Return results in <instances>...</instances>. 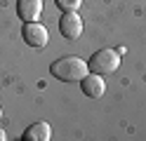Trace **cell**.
I'll return each instance as SVG.
<instances>
[{
  "mask_svg": "<svg viewBox=\"0 0 146 141\" xmlns=\"http://www.w3.org/2000/svg\"><path fill=\"white\" fill-rule=\"evenodd\" d=\"M61 12H78V7L83 5V0H54Z\"/></svg>",
  "mask_w": 146,
  "mask_h": 141,
  "instance_id": "ba28073f",
  "label": "cell"
},
{
  "mask_svg": "<svg viewBox=\"0 0 146 141\" xmlns=\"http://www.w3.org/2000/svg\"><path fill=\"white\" fill-rule=\"evenodd\" d=\"M83 28H85V21L78 12H64L61 19H59V33L66 38V40H78L83 35Z\"/></svg>",
  "mask_w": 146,
  "mask_h": 141,
  "instance_id": "277c9868",
  "label": "cell"
},
{
  "mask_svg": "<svg viewBox=\"0 0 146 141\" xmlns=\"http://www.w3.org/2000/svg\"><path fill=\"white\" fill-rule=\"evenodd\" d=\"M21 38H24V42L29 47L42 50V47H47V42H50V31L40 21H29V24H24Z\"/></svg>",
  "mask_w": 146,
  "mask_h": 141,
  "instance_id": "3957f363",
  "label": "cell"
},
{
  "mask_svg": "<svg viewBox=\"0 0 146 141\" xmlns=\"http://www.w3.org/2000/svg\"><path fill=\"white\" fill-rule=\"evenodd\" d=\"M90 71L99 73V75H111L120 68V52L111 50V47H104V50H97L92 56H90Z\"/></svg>",
  "mask_w": 146,
  "mask_h": 141,
  "instance_id": "7a4b0ae2",
  "label": "cell"
},
{
  "mask_svg": "<svg viewBox=\"0 0 146 141\" xmlns=\"http://www.w3.org/2000/svg\"><path fill=\"white\" fill-rule=\"evenodd\" d=\"M7 139V134H5V129H0V141H5Z\"/></svg>",
  "mask_w": 146,
  "mask_h": 141,
  "instance_id": "9c48e42d",
  "label": "cell"
},
{
  "mask_svg": "<svg viewBox=\"0 0 146 141\" xmlns=\"http://www.w3.org/2000/svg\"><path fill=\"white\" fill-rule=\"evenodd\" d=\"M50 73H52L57 80H61V82H76V80L80 82V80L90 73V66H87L85 59L68 54V56H61V59L54 61V64L50 66Z\"/></svg>",
  "mask_w": 146,
  "mask_h": 141,
  "instance_id": "6da1fadb",
  "label": "cell"
},
{
  "mask_svg": "<svg viewBox=\"0 0 146 141\" xmlns=\"http://www.w3.org/2000/svg\"><path fill=\"white\" fill-rule=\"evenodd\" d=\"M80 89H83V94L90 97V99H102L106 94V80H104V75L90 71L85 78L80 80Z\"/></svg>",
  "mask_w": 146,
  "mask_h": 141,
  "instance_id": "5b68a950",
  "label": "cell"
},
{
  "mask_svg": "<svg viewBox=\"0 0 146 141\" xmlns=\"http://www.w3.org/2000/svg\"><path fill=\"white\" fill-rule=\"evenodd\" d=\"M24 141H50L52 139V127L47 122H33V125L24 132Z\"/></svg>",
  "mask_w": 146,
  "mask_h": 141,
  "instance_id": "52a82bcc",
  "label": "cell"
},
{
  "mask_svg": "<svg viewBox=\"0 0 146 141\" xmlns=\"http://www.w3.org/2000/svg\"><path fill=\"white\" fill-rule=\"evenodd\" d=\"M17 14L24 24L29 21H38L42 14V0H19L17 3Z\"/></svg>",
  "mask_w": 146,
  "mask_h": 141,
  "instance_id": "8992f818",
  "label": "cell"
},
{
  "mask_svg": "<svg viewBox=\"0 0 146 141\" xmlns=\"http://www.w3.org/2000/svg\"><path fill=\"white\" fill-rule=\"evenodd\" d=\"M0 120H3V108H0Z\"/></svg>",
  "mask_w": 146,
  "mask_h": 141,
  "instance_id": "30bf717a",
  "label": "cell"
}]
</instances>
